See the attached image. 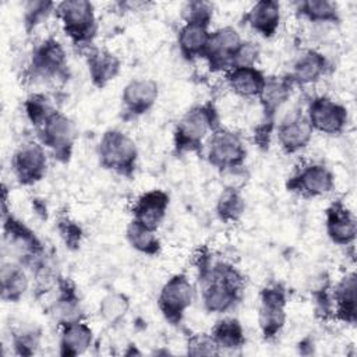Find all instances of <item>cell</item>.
Listing matches in <instances>:
<instances>
[{
	"instance_id": "1",
	"label": "cell",
	"mask_w": 357,
	"mask_h": 357,
	"mask_svg": "<svg viewBox=\"0 0 357 357\" xmlns=\"http://www.w3.org/2000/svg\"><path fill=\"white\" fill-rule=\"evenodd\" d=\"M202 307L209 314H223L233 310L241 300L245 279L241 272L226 261H213L204 248L195 255Z\"/></svg>"
},
{
	"instance_id": "2",
	"label": "cell",
	"mask_w": 357,
	"mask_h": 357,
	"mask_svg": "<svg viewBox=\"0 0 357 357\" xmlns=\"http://www.w3.org/2000/svg\"><path fill=\"white\" fill-rule=\"evenodd\" d=\"M220 127V116L213 102L208 100L190 107L177 121L173 131L176 155L202 151L208 137Z\"/></svg>"
},
{
	"instance_id": "3",
	"label": "cell",
	"mask_w": 357,
	"mask_h": 357,
	"mask_svg": "<svg viewBox=\"0 0 357 357\" xmlns=\"http://www.w3.org/2000/svg\"><path fill=\"white\" fill-rule=\"evenodd\" d=\"M54 15L70 42L84 50L93 45L98 33L95 7L88 0H64L56 3Z\"/></svg>"
},
{
	"instance_id": "4",
	"label": "cell",
	"mask_w": 357,
	"mask_h": 357,
	"mask_svg": "<svg viewBox=\"0 0 357 357\" xmlns=\"http://www.w3.org/2000/svg\"><path fill=\"white\" fill-rule=\"evenodd\" d=\"M99 165L114 174L131 178L137 170L138 148L126 132L110 128L106 130L96 148Z\"/></svg>"
},
{
	"instance_id": "5",
	"label": "cell",
	"mask_w": 357,
	"mask_h": 357,
	"mask_svg": "<svg viewBox=\"0 0 357 357\" xmlns=\"http://www.w3.org/2000/svg\"><path fill=\"white\" fill-rule=\"evenodd\" d=\"M4 247L8 248L14 261L25 268H31L35 262L46 255L45 245L36 233L10 211L1 213Z\"/></svg>"
},
{
	"instance_id": "6",
	"label": "cell",
	"mask_w": 357,
	"mask_h": 357,
	"mask_svg": "<svg viewBox=\"0 0 357 357\" xmlns=\"http://www.w3.org/2000/svg\"><path fill=\"white\" fill-rule=\"evenodd\" d=\"M36 131L39 142L57 162H70L78 138V130L68 116L54 110Z\"/></svg>"
},
{
	"instance_id": "7",
	"label": "cell",
	"mask_w": 357,
	"mask_h": 357,
	"mask_svg": "<svg viewBox=\"0 0 357 357\" xmlns=\"http://www.w3.org/2000/svg\"><path fill=\"white\" fill-rule=\"evenodd\" d=\"M29 71L33 77L53 82H66L70 77L67 53L53 36L36 43L29 59Z\"/></svg>"
},
{
	"instance_id": "8",
	"label": "cell",
	"mask_w": 357,
	"mask_h": 357,
	"mask_svg": "<svg viewBox=\"0 0 357 357\" xmlns=\"http://www.w3.org/2000/svg\"><path fill=\"white\" fill-rule=\"evenodd\" d=\"M287 290L280 282H272L259 291L258 325L262 339L269 342L278 337L286 325Z\"/></svg>"
},
{
	"instance_id": "9",
	"label": "cell",
	"mask_w": 357,
	"mask_h": 357,
	"mask_svg": "<svg viewBox=\"0 0 357 357\" xmlns=\"http://www.w3.org/2000/svg\"><path fill=\"white\" fill-rule=\"evenodd\" d=\"M195 290L185 273H176L165 282L158 296L162 317L173 326L181 324L185 311L194 301Z\"/></svg>"
},
{
	"instance_id": "10",
	"label": "cell",
	"mask_w": 357,
	"mask_h": 357,
	"mask_svg": "<svg viewBox=\"0 0 357 357\" xmlns=\"http://www.w3.org/2000/svg\"><path fill=\"white\" fill-rule=\"evenodd\" d=\"M205 148L208 163L219 172L229 167L241 166L247 159V149L241 135L229 128L219 127L215 130L208 137Z\"/></svg>"
},
{
	"instance_id": "11",
	"label": "cell",
	"mask_w": 357,
	"mask_h": 357,
	"mask_svg": "<svg viewBox=\"0 0 357 357\" xmlns=\"http://www.w3.org/2000/svg\"><path fill=\"white\" fill-rule=\"evenodd\" d=\"M11 170L18 184L35 185L43 180L47 172V153L38 141L21 144L11 158Z\"/></svg>"
},
{
	"instance_id": "12",
	"label": "cell",
	"mask_w": 357,
	"mask_h": 357,
	"mask_svg": "<svg viewBox=\"0 0 357 357\" xmlns=\"http://www.w3.org/2000/svg\"><path fill=\"white\" fill-rule=\"evenodd\" d=\"M305 116L314 131L326 135H340L349 123L346 106L325 95L310 99Z\"/></svg>"
},
{
	"instance_id": "13",
	"label": "cell",
	"mask_w": 357,
	"mask_h": 357,
	"mask_svg": "<svg viewBox=\"0 0 357 357\" xmlns=\"http://www.w3.org/2000/svg\"><path fill=\"white\" fill-rule=\"evenodd\" d=\"M243 38L236 28L227 25L211 32L209 40L204 53V60L212 73H227L233 68L234 57Z\"/></svg>"
},
{
	"instance_id": "14",
	"label": "cell",
	"mask_w": 357,
	"mask_h": 357,
	"mask_svg": "<svg viewBox=\"0 0 357 357\" xmlns=\"http://www.w3.org/2000/svg\"><path fill=\"white\" fill-rule=\"evenodd\" d=\"M286 188L303 198L322 197L335 188V174L325 165L308 163L286 180Z\"/></svg>"
},
{
	"instance_id": "15",
	"label": "cell",
	"mask_w": 357,
	"mask_h": 357,
	"mask_svg": "<svg viewBox=\"0 0 357 357\" xmlns=\"http://www.w3.org/2000/svg\"><path fill=\"white\" fill-rule=\"evenodd\" d=\"M159 85L152 78H132L121 92V106L127 119L146 114L158 102Z\"/></svg>"
},
{
	"instance_id": "16",
	"label": "cell",
	"mask_w": 357,
	"mask_h": 357,
	"mask_svg": "<svg viewBox=\"0 0 357 357\" xmlns=\"http://www.w3.org/2000/svg\"><path fill=\"white\" fill-rule=\"evenodd\" d=\"M81 52L85 59L89 79L95 88L103 89L119 77L121 60L113 52L93 45Z\"/></svg>"
},
{
	"instance_id": "17",
	"label": "cell",
	"mask_w": 357,
	"mask_h": 357,
	"mask_svg": "<svg viewBox=\"0 0 357 357\" xmlns=\"http://www.w3.org/2000/svg\"><path fill=\"white\" fill-rule=\"evenodd\" d=\"M169 205L170 197L166 191L160 188L145 191L132 204V220L152 230H158L167 215Z\"/></svg>"
},
{
	"instance_id": "18",
	"label": "cell",
	"mask_w": 357,
	"mask_h": 357,
	"mask_svg": "<svg viewBox=\"0 0 357 357\" xmlns=\"http://www.w3.org/2000/svg\"><path fill=\"white\" fill-rule=\"evenodd\" d=\"M312 134L314 130L311 128L307 116L301 113L287 116L275 127L278 144L286 155H293L307 148Z\"/></svg>"
},
{
	"instance_id": "19",
	"label": "cell",
	"mask_w": 357,
	"mask_h": 357,
	"mask_svg": "<svg viewBox=\"0 0 357 357\" xmlns=\"http://www.w3.org/2000/svg\"><path fill=\"white\" fill-rule=\"evenodd\" d=\"M325 230L329 240L337 245H351L357 234V223L353 212L342 201H333L325 211Z\"/></svg>"
},
{
	"instance_id": "20",
	"label": "cell",
	"mask_w": 357,
	"mask_h": 357,
	"mask_svg": "<svg viewBox=\"0 0 357 357\" xmlns=\"http://www.w3.org/2000/svg\"><path fill=\"white\" fill-rule=\"evenodd\" d=\"M57 296L50 305V315L53 321L61 326L74 321L84 319V307L78 294L77 286L68 278H60L57 287Z\"/></svg>"
},
{
	"instance_id": "21",
	"label": "cell",
	"mask_w": 357,
	"mask_h": 357,
	"mask_svg": "<svg viewBox=\"0 0 357 357\" xmlns=\"http://www.w3.org/2000/svg\"><path fill=\"white\" fill-rule=\"evenodd\" d=\"M357 276L354 272L344 275L333 287H331L332 297V317L336 321L354 325L357 321Z\"/></svg>"
},
{
	"instance_id": "22",
	"label": "cell",
	"mask_w": 357,
	"mask_h": 357,
	"mask_svg": "<svg viewBox=\"0 0 357 357\" xmlns=\"http://www.w3.org/2000/svg\"><path fill=\"white\" fill-rule=\"evenodd\" d=\"M294 82L287 75H269L265 79L264 88L258 95L265 120H275L279 109L289 100Z\"/></svg>"
},
{
	"instance_id": "23",
	"label": "cell",
	"mask_w": 357,
	"mask_h": 357,
	"mask_svg": "<svg viewBox=\"0 0 357 357\" xmlns=\"http://www.w3.org/2000/svg\"><path fill=\"white\" fill-rule=\"evenodd\" d=\"M280 4L276 0H261L251 6L244 14L243 22L259 36L272 38L280 25Z\"/></svg>"
},
{
	"instance_id": "24",
	"label": "cell",
	"mask_w": 357,
	"mask_h": 357,
	"mask_svg": "<svg viewBox=\"0 0 357 357\" xmlns=\"http://www.w3.org/2000/svg\"><path fill=\"white\" fill-rule=\"evenodd\" d=\"M326 56L315 49L303 50L294 60L289 77L294 85H310L319 81L329 70Z\"/></svg>"
},
{
	"instance_id": "25",
	"label": "cell",
	"mask_w": 357,
	"mask_h": 357,
	"mask_svg": "<svg viewBox=\"0 0 357 357\" xmlns=\"http://www.w3.org/2000/svg\"><path fill=\"white\" fill-rule=\"evenodd\" d=\"M93 343V331L84 321H74L60 326L59 354L63 357H75L86 353Z\"/></svg>"
},
{
	"instance_id": "26",
	"label": "cell",
	"mask_w": 357,
	"mask_h": 357,
	"mask_svg": "<svg viewBox=\"0 0 357 357\" xmlns=\"http://www.w3.org/2000/svg\"><path fill=\"white\" fill-rule=\"evenodd\" d=\"M29 289V276L18 261H3L0 268V293L6 303H18Z\"/></svg>"
},
{
	"instance_id": "27",
	"label": "cell",
	"mask_w": 357,
	"mask_h": 357,
	"mask_svg": "<svg viewBox=\"0 0 357 357\" xmlns=\"http://www.w3.org/2000/svg\"><path fill=\"white\" fill-rule=\"evenodd\" d=\"M266 75L258 67H234L226 73L227 86L241 98H258Z\"/></svg>"
},
{
	"instance_id": "28",
	"label": "cell",
	"mask_w": 357,
	"mask_h": 357,
	"mask_svg": "<svg viewBox=\"0 0 357 357\" xmlns=\"http://www.w3.org/2000/svg\"><path fill=\"white\" fill-rule=\"evenodd\" d=\"M209 26L197 24H183L177 33V47L181 57L187 61H194L202 59L208 40H209Z\"/></svg>"
},
{
	"instance_id": "29",
	"label": "cell",
	"mask_w": 357,
	"mask_h": 357,
	"mask_svg": "<svg viewBox=\"0 0 357 357\" xmlns=\"http://www.w3.org/2000/svg\"><path fill=\"white\" fill-rule=\"evenodd\" d=\"M209 333L213 337L220 353L240 350L247 342L244 328L237 318L219 319Z\"/></svg>"
},
{
	"instance_id": "30",
	"label": "cell",
	"mask_w": 357,
	"mask_h": 357,
	"mask_svg": "<svg viewBox=\"0 0 357 357\" xmlns=\"http://www.w3.org/2000/svg\"><path fill=\"white\" fill-rule=\"evenodd\" d=\"M296 14L314 24H339L337 4L329 0H303L296 3Z\"/></svg>"
},
{
	"instance_id": "31",
	"label": "cell",
	"mask_w": 357,
	"mask_h": 357,
	"mask_svg": "<svg viewBox=\"0 0 357 357\" xmlns=\"http://www.w3.org/2000/svg\"><path fill=\"white\" fill-rule=\"evenodd\" d=\"M126 238L131 248L144 255L155 257L160 252L162 244L156 236V230H152L132 219L126 227Z\"/></svg>"
},
{
	"instance_id": "32",
	"label": "cell",
	"mask_w": 357,
	"mask_h": 357,
	"mask_svg": "<svg viewBox=\"0 0 357 357\" xmlns=\"http://www.w3.org/2000/svg\"><path fill=\"white\" fill-rule=\"evenodd\" d=\"M216 216L223 223H236L245 212V199L241 190L223 188L216 199Z\"/></svg>"
},
{
	"instance_id": "33",
	"label": "cell",
	"mask_w": 357,
	"mask_h": 357,
	"mask_svg": "<svg viewBox=\"0 0 357 357\" xmlns=\"http://www.w3.org/2000/svg\"><path fill=\"white\" fill-rule=\"evenodd\" d=\"M130 305H131V303L126 293L110 291L100 300L98 312H99L100 319L106 325L114 326L124 319V317L127 315V312L130 310Z\"/></svg>"
},
{
	"instance_id": "34",
	"label": "cell",
	"mask_w": 357,
	"mask_h": 357,
	"mask_svg": "<svg viewBox=\"0 0 357 357\" xmlns=\"http://www.w3.org/2000/svg\"><path fill=\"white\" fill-rule=\"evenodd\" d=\"M31 275L33 280V294L35 297H40L57 287V283L61 275L57 272L56 266L46 258H40L31 268Z\"/></svg>"
},
{
	"instance_id": "35",
	"label": "cell",
	"mask_w": 357,
	"mask_h": 357,
	"mask_svg": "<svg viewBox=\"0 0 357 357\" xmlns=\"http://www.w3.org/2000/svg\"><path fill=\"white\" fill-rule=\"evenodd\" d=\"M42 340V331L38 325H24L11 332L13 351L21 357L33 356Z\"/></svg>"
},
{
	"instance_id": "36",
	"label": "cell",
	"mask_w": 357,
	"mask_h": 357,
	"mask_svg": "<svg viewBox=\"0 0 357 357\" xmlns=\"http://www.w3.org/2000/svg\"><path fill=\"white\" fill-rule=\"evenodd\" d=\"M54 110L57 109L45 93H31L24 100V113L35 130L39 128Z\"/></svg>"
},
{
	"instance_id": "37",
	"label": "cell",
	"mask_w": 357,
	"mask_h": 357,
	"mask_svg": "<svg viewBox=\"0 0 357 357\" xmlns=\"http://www.w3.org/2000/svg\"><path fill=\"white\" fill-rule=\"evenodd\" d=\"M215 7L209 1L190 0L181 6V18L184 24H197L209 26L213 20Z\"/></svg>"
},
{
	"instance_id": "38",
	"label": "cell",
	"mask_w": 357,
	"mask_h": 357,
	"mask_svg": "<svg viewBox=\"0 0 357 357\" xmlns=\"http://www.w3.org/2000/svg\"><path fill=\"white\" fill-rule=\"evenodd\" d=\"M56 3L45 0H31L24 4V26L26 33L39 26L52 13L54 14Z\"/></svg>"
},
{
	"instance_id": "39",
	"label": "cell",
	"mask_w": 357,
	"mask_h": 357,
	"mask_svg": "<svg viewBox=\"0 0 357 357\" xmlns=\"http://www.w3.org/2000/svg\"><path fill=\"white\" fill-rule=\"evenodd\" d=\"M56 229L68 250L77 251L81 247L84 240V230L78 222L71 219L68 215H59L56 220Z\"/></svg>"
},
{
	"instance_id": "40",
	"label": "cell",
	"mask_w": 357,
	"mask_h": 357,
	"mask_svg": "<svg viewBox=\"0 0 357 357\" xmlns=\"http://www.w3.org/2000/svg\"><path fill=\"white\" fill-rule=\"evenodd\" d=\"M187 354L190 356H218L220 354L211 333H192L187 339Z\"/></svg>"
},
{
	"instance_id": "41",
	"label": "cell",
	"mask_w": 357,
	"mask_h": 357,
	"mask_svg": "<svg viewBox=\"0 0 357 357\" xmlns=\"http://www.w3.org/2000/svg\"><path fill=\"white\" fill-rule=\"evenodd\" d=\"M220 173L223 188H231V190H243V187L248 183L250 173L244 165L234 166L225 169Z\"/></svg>"
},
{
	"instance_id": "42",
	"label": "cell",
	"mask_w": 357,
	"mask_h": 357,
	"mask_svg": "<svg viewBox=\"0 0 357 357\" xmlns=\"http://www.w3.org/2000/svg\"><path fill=\"white\" fill-rule=\"evenodd\" d=\"M259 53H261L259 47L254 42L243 40L241 46L236 53L233 68L234 67H257Z\"/></svg>"
},
{
	"instance_id": "43",
	"label": "cell",
	"mask_w": 357,
	"mask_h": 357,
	"mask_svg": "<svg viewBox=\"0 0 357 357\" xmlns=\"http://www.w3.org/2000/svg\"><path fill=\"white\" fill-rule=\"evenodd\" d=\"M275 127H276L275 126V120H265V119H262V121L254 128V134H252L254 135V144L261 151L269 149Z\"/></svg>"
},
{
	"instance_id": "44",
	"label": "cell",
	"mask_w": 357,
	"mask_h": 357,
	"mask_svg": "<svg viewBox=\"0 0 357 357\" xmlns=\"http://www.w3.org/2000/svg\"><path fill=\"white\" fill-rule=\"evenodd\" d=\"M32 208H33L36 215H39L42 219H46V216H47V206H46L43 199L33 198L32 199Z\"/></svg>"
}]
</instances>
